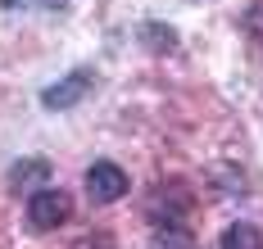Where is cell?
Instances as JSON below:
<instances>
[{"mask_svg": "<svg viewBox=\"0 0 263 249\" xmlns=\"http://www.w3.org/2000/svg\"><path fill=\"white\" fill-rule=\"evenodd\" d=\"M73 213V199L64 191H50V186H41V191L27 195V222L36 226V231H59L64 222Z\"/></svg>", "mask_w": 263, "mask_h": 249, "instance_id": "obj_1", "label": "cell"}, {"mask_svg": "<svg viewBox=\"0 0 263 249\" xmlns=\"http://www.w3.org/2000/svg\"><path fill=\"white\" fill-rule=\"evenodd\" d=\"M86 195H91L96 204L123 199V195H127V172H123L118 163H109V159L91 163V168H86Z\"/></svg>", "mask_w": 263, "mask_h": 249, "instance_id": "obj_2", "label": "cell"}, {"mask_svg": "<svg viewBox=\"0 0 263 249\" xmlns=\"http://www.w3.org/2000/svg\"><path fill=\"white\" fill-rule=\"evenodd\" d=\"M91 68H78V73H68V77H59V82H50L46 91H41V105L50 113H64V109H73V105H82V95L91 91Z\"/></svg>", "mask_w": 263, "mask_h": 249, "instance_id": "obj_3", "label": "cell"}, {"mask_svg": "<svg viewBox=\"0 0 263 249\" xmlns=\"http://www.w3.org/2000/svg\"><path fill=\"white\" fill-rule=\"evenodd\" d=\"M222 249H263V231L254 222H232L222 231Z\"/></svg>", "mask_w": 263, "mask_h": 249, "instance_id": "obj_4", "label": "cell"}, {"mask_svg": "<svg viewBox=\"0 0 263 249\" xmlns=\"http://www.w3.org/2000/svg\"><path fill=\"white\" fill-rule=\"evenodd\" d=\"M141 46L150 55H168V50H177V32L163 23H141Z\"/></svg>", "mask_w": 263, "mask_h": 249, "instance_id": "obj_5", "label": "cell"}, {"mask_svg": "<svg viewBox=\"0 0 263 249\" xmlns=\"http://www.w3.org/2000/svg\"><path fill=\"white\" fill-rule=\"evenodd\" d=\"M150 249H195V240H191V231H186V226H155Z\"/></svg>", "mask_w": 263, "mask_h": 249, "instance_id": "obj_6", "label": "cell"}, {"mask_svg": "<svg viewBox=\"0 0 263 249\" xmlns=\"http://www.w3.org/2000/svg\"><path fill=\"white\" fill-rule=\"evenodd\" d=\"M50 177V163L46 159H23V163L9 172V186H36V181H46Z\"/></svg>", "mask_w": 263, "mask_h": 249, "instance_id": "obj_7", "label": "cell"}, {"mask_svg": "<svg viewBox=\"0 0 263 249\" xmlns=\"http://www.w3.org/2000/svg\"><path fill=\"white\" fill-rule=\"evenodd\" d=\"M240 28L250 32L254 41H263V0H254V5H250V9L240 14Z\"/></svg>", "mask_w": 263, "mask_h": 249, "instance_id": "obj_8", "label": "cell"}, {"mask_svg": "<svg viewBox=\"0 0 263 249\" xmlns=\"http://www.w3.org/2000/svg\"><path fill=\"white\" fill-rule=\"evenodd\" d=\"M78 249H114V236L109 231H91V236H82Z\"/></svg>", "mask_w": 263, "mask_h": 249, "instance_id": "obj_9", "label": "cell"}, {"mask_svg": "<svg viewBox=\"0 0 263 249\" xmlns=\"http://www.w3.org/2000/svg\"><path fill=\"white\" fill-rule=\"evenodd\" d=\"M46 5H54V9H64V5H68V0H46Z\"/></svg>", "mask_w": 263, "mask_h": 249, "instance_id": "obj_10", "label": "cell"}]
</instances>
